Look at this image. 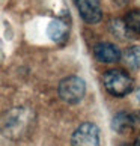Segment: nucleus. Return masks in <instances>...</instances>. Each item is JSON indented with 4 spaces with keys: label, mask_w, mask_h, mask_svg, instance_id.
<instances>
[{
    "label": "nucleus",
    "mask_w": 140,
    "mask_h": 146,
    "mask_svg": "<svg viewBox=\"0 0 140 146\" xmlns=\"http://www.w3.org/2000/svg\"><path fill=\"white\" fill-rule=\"evenodd\" d=\"M136 101L140 104V88L137 89V92H136Z\"/></svg>",
    "instance_id": "4468645a"
},
{
    "label": "nucleus",
    "mask_w": 140,
    "mask_h": 146,
    "mask_svg": "<svg viewBox=\"0 0 140 146\" xmlns=\"http://www.w3.org/2000/svg\"><path fill=\"white\" fill-rule=\"evenodd\" d=\"M121 146H128V145H121Z\"/></svg>",
    "instance_id": "dca6fc26"
},
{
    "label": "nucleus",
    "mask_w": 140,
    "mask_h": 146,
    "mask_svg": "<svg viewBox=\"0 0 140 146\" xmlns=\"http://www.w3.org/2000/svg\"><path fill=\"white\" fill-rule=\"evenodd\" d=\"M134 122H136V127H140V111L134 113Z\"/></svg>",
    "instance_id": "f8f14e48"
},
{
    "label": "nucleus",
    "mask_w": 140,
    "mask_h": 146,
    "mask_svg": "<svg viewBox=\"0 0 140 146\" xmlns=\"http://www.w3.org/2000/svg\"><path fill=\"white\" fill-rule=\"evenodd\" d=\"M125 63L131 69H139L140 68V45H131L128 47L123 53Z\"/></svg>",
    "instance_id": "9d476101"
},
{
    "label": "nucleus",
    "mask_w": 140,
    "mask_h": 146,
    "mask_svg": "<svg viewBox=\"0 0 140 146\" xmlns=\"http://www.w3.org/2000/svg\"><path fill=\"white\" fill-rule=\"evenodd\" d=\"M57 94L60 100L65 101L66 104H77L83 100L86 94V83L83 78L77 75H69L60 80L57 86Z\"/></svg>",
    "instance_id": "7ed1b4c3"
},
{
    "label": "nucleus",
    "mask_w": 140,
    "mask_h": 146,
    "mask_svg": "<svg viewBox=\"0 0 140 146\" xmlns=\"http://www.w3.org/2000/svg\"><path fill=\"white\" fill-rule=\"evenodd\" d=\"M113 2H115L117 6H125V5L130 2V0H113Z\"/></svg>",
    "instance_id": "ddd939ff"
},
{
    "label": "nucleus",
    "mask_w": 140,
    "mask_h": 146,
    "mask_svg": "<svg viewBox=\"0 0 140 146\" xmlns=\"http://www.w3.org/2000/svg\"><path fill=\"white\" fill-rule=\"evenodd\" d=\"M136 127V122H134V115H130L127 111H119L116 113L115 117L111 119V129L119 134H123L127 131H130Z\"/></svg>",
    "instance_id": "6e6552de"
},
{
    "label": "nucleus",
    "mask_w": 140,
    "mask_h": 146,
    "mask_svg": "<svg viewBox=\"0 0 140 146\" xmlns=\"http://www.w3.org/2000/svg\"><path fill=\"white\" fill-rule=\"evenodd\" d=\"M109 29H110V32H111L113 36L119 38V39H122V41L133 39L134 35H136L130 27H128V24L125 23V20H121V18H113V20H110Z\"/></svg>",
    "instance_id": "1a4fd4ad"
},
{
    "label": "nucleus",
    "mask_w": 140,
    "mask_h": 146,
    "mask_svg": "<svg viewBox=\"0 0 140 146\" xmlns=\"http://www.w3.org/2000/svg\"><path fill=\"white\" fill-rule=\"evenodd\" d=\"M103 84L110 95L121 98L133 90L134 82L131 75L122 69H110L103 75Z\"/></svg>",
    "instance_id": "f03ea898"
},
{
    "label": "nucleus",
    "mask_w": 140,
    "mask_h": 146,
    "mask_svg": "<svg viewBox=\"0 0 140 146\" xmlns=\"http://www.w3.org/2000/svg\"><path fill=\"white\" fill-rule=\"evenodd\" d=\"M47 35L48 38L56 42V44H63L68 39L69 35V23L65 17H56L50 21L47 27Z\"/></svg>",
    "instance_id": "0eeeda50"
},
{
    "label": "nucleus",
    "mask_w": 140,
    "mask_h": 146,
    "mask_svg": "<svg viewBox=\"0 0 140 146\" xmlns=\"http://www.w3.org/2000/svg\"><path fill=\"white\" fill-rule=\"evenodd\" d=\"M74 5L78 11V15L88 24H96L103 18L100 0H74Z\"/></svg>",
    "instance_id": "39448f33"
},
{
    "label": "nucleus",
    "mask_w": 140,
    "mask_h": 146,
    "mask_svg": "<svg viewBox=\"0 0 140 146\" xmlns=\"http://www.w3.org/2000/svg\"><path fill=\"white\" fill-rule=\"evenodd\" d=\"M71 146H100V129L95 123H82L72 133Z\"/></svg>",
    "instance_id": "20e7f679"
},
{
    "label": "nucleus",
    "mask_w": 140,
    "mask_h": 146,
    "mask_svg": "<svg viewBox=\"0 0 140 146\" xmlns=\"http://www.w3.org/2000/svg\"><path fill=\"white\" fill-rule=\"evenodd\" d=\"M133 146H140V136L136 139V142H134V145H133Z\"/></svg>",
    "instance_id": "2eb2a0df"
},
{
    "label": "nucleus",
    "mask_w": 140,
    "mask_h": 146,
    "mask_svg": "<svg viewBox=\"0 0 140 146\" xmlns=\"http://www.w3.org/2000/svg\"><path fill=\"white\" fill-rule=\"evenodd\" d=\"M94 56L101 63H115L121 60L122 53L111 42H98L94 45Z\"/></svg>",
    "instance_id": "423d86ee"
},
{
    "label": "nucleus",
    "mask_w": 140,
    "mask_h": 146,
    "mask_svg": "<svg viewBox=\"0 0 140 146\" xmlns=\"http://www.w3.org/2000/svg\"><path fill=\"white\" fill-rule=\"evenodd\" d=\"M35 115L27 107H15L3 117V134L9 139H20L30 129Z\"/></svg>",
    "instance_id": "f257e3e1"
},
{
    "label": "nucleus",
    "mask_w": 140,
    "mask_h": 146,
    "mask_svg": "<svg viewBox=\"0 0 140 146\" xmlns=\"http://www.w3.org/2000/svg\"><path fill=\"white\" fill-rule=\"evenodd\" d=\"M125 23L136 35H140V9H133L125 15Z\"/></svg>",
    "instance_id": "9b49d317"
}]
</instances>
